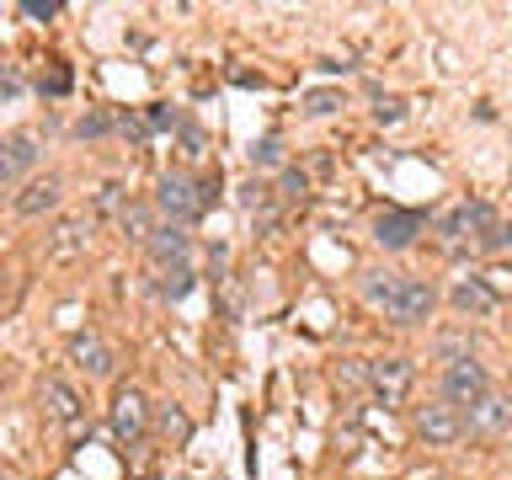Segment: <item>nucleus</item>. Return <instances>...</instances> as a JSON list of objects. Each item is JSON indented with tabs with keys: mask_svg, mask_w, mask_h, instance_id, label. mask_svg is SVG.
Listing matches in <instances>:
<instances>
[{
	"mask_svg": "<svg viewBox=\"0 0 512 480\" xmlns=\"http://www.w3.org/2000/svg\"><path fill=\"white\" fill-rule=\"evenodd\" d=\"M22 16H32V22H54L59 0H22Z\"/></svg>",
	"mask_w": 512,
	"mask_h": 480,
	"instance_id": "22",
	"label": "nucleus"
},
{
	"mask_svg": "<svg viewBox=\"0 0 512 480\" xmlns=\"http://www.w3.org/2000/svg\"><path fill=\"white\" fill-rule=\"evenodd\" d=\"M86 240H91V219H59L54 240H48V256H54V262H64V256L86 251Z\"/></svg>",
	"mask_w": 512,
	"mask_h": 480,
	"instance_id": "17",
	"label": "nucleus"
},
{
	"mask_svg": "<svg viewBox=\"0 0 512 480\" xmlns=\"http://www.w3.org/2000/svg\"><path fill=\"white\" fill-rule=\"evenodd\" d=\"M278 160H283V144H278V139H262V144L251 150V166H278Z\"/></svg>",
	"mask_w": 512,
	"mask_h": 480,
	"instance_id": "23",
	"label": "nucleus"
},
{
	"mask_svg": "<svg viewBox=\"0 0 512 480\" xmlns=\"http://www.w3.org/2000/svg\"><path fill=\"white\" fill-rule=\"evenodd\" d=\"M406 480H448V475H443V470H411Z\"/></svg>",
	"mask_w": 512,
	"mask_h": 480,
	"instance_id": "30",
	"label": "nucleus"
},
{
	"mask_svg": "<svg viewBox=\"0 0 512 480\" xmlns=\"http://www.w3.org/2000/svg\"><path fill=\"white\" fill-rule=\"evenodd\" d=\"M38 411H43V422L75 427V422H80V395H75L64 379H43V384H38Z\"/></svg>",
	"mask_w": 512,
	"mask_h": 480,
	"instance_id": "8",
	"label": "nucleus"
},
{
	"mask_svg": "<svg viewBox=\"0 0 512 480\" xmlns=\"http://www.w3.org/2000/svg\"><path fill=\"white\" fill-rule=\"evenodd\" d=\"M427 230V219L416 214V208H384V214L374 219V240L384 251H406L416 246V235Z\"/></svg>",
	"mask_w": 512,
	"mask_h": 480,
	"instance_id": "7",
	"label": "nucleus"
},
{
	"mask_svg": "<svg viewBox=\"0 0 512 480\" xmlns=\"http://www.w3.org/2000/svg\"><path fill=\"white\" fill-rule=\"evenodd\" d=\"M123 230H134V240H144V246L155 240V230H150V214H144L139 203H128V208H123Z\"/></svg>",
	"mask_w": 512,
	"mask_h": 480,
	"instance_id": "19",
	"label": "nucleus"
},
{
	"mask_svg": "<svg viewBox=\"0 0 512 480\" xmlns=\"http://www.w3.org/2000/svg\"><path fill=\"white\" fill-rule=\"evenodd\" d=\"M486 246H512V219H507V224H502V230H496L491 240H486Z\"/></svg>",
	"mask_w": 512,
	"mask_h": 480,
	"instance_id": "29",
	"label": "nucleus"
},
{
	"mask_svg": "<svg viewBox=\"0 0 512 480\" xmlns=\"http://www.w3.org/2000/svg\"><path fill=\"white\" fill-rule=\"evenodd\" d=\"M107 128H112V123L102 118V112H86V118H80V123H75V134H80V139H86V134L96 139V134H107Z\"/></svg>",
	"mask_w": 512,
	"mask_h": 480,
	"instance_id": "26",
	"label": "nucleus"
},
{
	"mask_svg": "<svg viewBox=\"0 0 512 480\" xmlns=\"http://www.w3.org/2000/svg\"><path fill=\"white\" fill-rule=\"evenodd\" d=\"M0 150H6V155H0V182L16 187L32 171V160H38V139H32V134H11Z\"/></svg>",
	"mask_w": 512,
	"mask_h": 480,
	"instance_id": "13",
	"label": "nucleus"
},
{
	"mask_svg": "<svg viewBox=\"0 0 512 480\" xmlns=\"http://www.w3.org/2000/svg\"><path fill=\"white\" fill-rule=\"evenodd\" d=\"M416 384V363L411 358H374L368 363V390H374L379 406H400Z\"/></svg>",
	"mask_w": 512,
	"mask_h": 480,
	"instance_id": "5",
	"label": "nucleus"
},
{
	"mask_svg": "<svg viewBox=\"0 0 512 480\" xmlns=\"http://www.w3.org/2000/svg\"><path fill=\"white\" fill-rule=\"evenodd\" d=\"M187 246H192V240H187L182 224H160L155 240H150V256H155L160 267H182L187 262Z\"/></svg>",
	"mask_w": 512,
	"mask_h": 480,
	"instance_id": "16",
	"label": "nucleus"
},
{
	"mask_svg": "<svg viewBox=\"0 0 512 480\" xmlns=\"http://www.w3.org/2000/svg\"><path fill=\"white\" fill-rule=\"evenodd\" d=\"M70 358H75V368H86L91 379H112V368H118V363H112V347H107L96 331H80V336H75V342H70Z\"/></svg>",
	"mask_w": 512,
	"mask_h": 480,
	"instance_id": "12",
	"label": "nucleus"
},
{
	"mask_svg": "<svg viewBox=\"0 0 512 480\" xmlns=\"http://www.w3.org/2000/svg\"><path fill=\"white\" fill-rule=\"evenodd\" d=\"M160 427H166V432H176V438H187V416H182V411H171V400L160 406Z\"/></svg>",
	"mask_w": 512,
	"mask_h": 480,
	"instance_id": "27",
	"label": "nucleus"
},
{
	"mask_svg": "<svg viewBox=\"0 0 512 480\" xmlns=\"http://www.w3.org/2000/svg\"><path fill=\"white\" fill-rule=\"evenodd\" d=\"M496 230H502V224H496V208H491L486 198H475V203L464 198V203H454V208L438 219V235H443V240H464V235L491 240Z\"/></svg>",
	"mask_w": 512,
	"mask_h": 480,
	"instance_id": "4",
	"label": "nucleus"
},
{
	"mask_svg": "<svg viewBox=\"0 0 512 480\" xmlns=\"http://www.w3.org/2000/svg\"><path fill=\"white\" fill-rule=\"evenodd\" d=\"M411 427H416V438H422L427 448H448V443H459L464 432H470V416L438 395V400H427V406L411 411Z\"/></svg>",
	"mask_w": 512,
	"mask_h": 480,
	"instance_id": "1",
	"label": "nucleus"
},
{
	"mask_svg": "<svg viewBox=\"0 0 512 480\" xmlns=\"http://www.w3.org/2000/svg\"><path fill=\"white\" fill-rule=\"evenodd\" d=\"M400 288H406V272H363V299L384 315H395Z\"/></svg>",
	"mask_w": 512,
	"mask_h": 480,
	"instance_id": "15",
	"label": "nucleus"
},
{
	"mask_svg": "<svg viewBox=\"0 0 512 480\" xmlns=\"http://www.w3.org/2000/svg\"><path fill=\"white\" fill-rule=\"evenodd\" d=\"M374 118H379V123H400V118H406V102H400V96H379Z\"/></svg>",
	"mask_w": 512,
	"mask_h": 480,
	"instance_id": "24",
	"label": "nucleus"
},
{
	"mask_svg": "<svg viewBox=\"0 0 512 480\" xmlns=\"http://www.w3.org/2000/svg\"><path fill=\"white\" fill-rule=\"evenodd\" d=\"M139 128H144V134H166V128H176V112H166V107H150V112L139 118Z\"/></svg>",
	"mask_w": 512,
	"mask_h": 480,
	"instance_id": "20",
	"label": "nucleus"
},
{
	"mask_svg": "<svg viewBox=\"0 0 512 480\" xmlns=\"http://www.w3.org/2000/svg\"><path fill=\"white\" fill-rule=\"evenodd\" d=\"M64 86H70V75H64V70H54V75L43 80V91H64Z\"/></svg>",
	"mask_w": 512,
	"mask_h": 480,
	"instance_id": "28",
	"label": "nucleus"
},
{
	"mask_svg": "<svg viewBox=\"0 0 512 480\" xmlns=\"http://www.w3.org/2000/svg\"><path fill=\"white\" fill-rule=\"evenodd\" d=\"M448 304H454L459 315H496V304H502V294L486 283V278H454V288H448Z\"/></svg>",
	"mask_w": 512,
	"mask_h": 480,
	"instance_id": "9",
	"label": "nucleus"
},
{
	"mask_svg": "<svg viewBox=\"0 0 512 480\" xmlns=\"http://www.w3.org/2000/svg\"><path fill=\"white\" fill-rule=\"evenodd\" d=\"M155 294L166 299V304H182L192 294V267H160V283H155Z\"/></svg>",
	"mask_w": 512,
	"mask_h": 480,
	"instance_id": "18",
	"label": "nucleus"
},
{
	"mask_svg": "<svg viewBox=\"0 0 512 480\" xmlns=\"http://www.w3.org/2000/svg\"><path fill=\"white\" fill-rule=\"evenodd\" d=\"M470 432H486V438H496V432H512V395H486L480 406L470 411Z\"/></svg>",
	"mask_w": 512,
	"mask_h": 480,
	"instance_id": "14",
	"label": "nucleus"
},
{
	"mask_svg": "<svg viewBox=\"0 0 512 480\" xmlns=\"http://www.w3.org/2000/svg\"><path fill=\"white\" fill-rule=\"evenodd\" d=\"M107 427L123 448H134L144 438V427H150V400H144V390L118 384V390H112V406H107Z\"/></svg>",
	"mask_w": 512,
	"mask_h": 480,
	"instance_id": "3",
	"label": "nucleus"
},
{
	"mask_svg": "<svg viewBox=\"0 0 512 480\" xmlns=\"http://www.w3.org/2000/svg\"><path fill=\"white\" fill-rule=\"evenodd\" d=\"M336 107H342V96H336V91H315L310 102H304V112H310V118H326V112H336Z\"/></svg>",
	"mask_w": 512,
	"mask_h": 480,
	"instance_id": "21",
	"label": "nucleus"
},
{
	"mask_svg": "<svg viewBox=\"0 0 512 480\" xmlns=\"http://www.w3.org/2000/svg\"><path fill=\"white\" fill-rule=\"evenodd\" d=\"M443 400L448 406H459V411H475L480 400L491 395V374H486V363L480 358H459V363H448L443 368Z\"/></svg>",
	"mask_w": 512,
	"mask_h": 480,
	"instance_id": "2",
	"label": "nucleus"
},
{
	"mask_svg": "<svg viewBox=\"0 0 512 480\" xmlns=\"http://www.w3.org/2000/svg\"><path fill=\"white\" fill-rule=\"evenodd\" d=\"M203 203H208V192H198V187L187 182V176H160L155 208H160V214H166L171 224H182V230H187V224L203 214Z\"/></svg>",
	"mask_w": 512,
	"mask_h": 480,
	"instance_id": "6",
	"label": "nucleus"
},
{
	"mask_svg": "<svg viewBox=\"0 0 512 480\" xmlns=\"http://www.w3.org/2000/svg\"><path fill=\"white\" fill-rule=\"evenodd\" d=\"M304 192H310V176H304V171H283V198L294 203V198H304Z\"/></svg>",
	"mask_w": 512,
	"mask_h": 480,
	"instance_id": "25",
	"label": "nucleus"
},
{
	"mask_svg": "<svg viewBox=\"0 0 512 480\" xmlns=\"http://www.w3.org/2000/svg\"><path fill=\"white\" fill-rule=\"evenodd\" d=\"M64 203V182L59 176H38V182H27L22 192L11 198V208L22 219H38V214H54V208Z\"/></svg>",
	"mask_w": 512,
	"mask_h": 480,
	"instance_id": "10",
	"label": "nucleus"
},
{
	"mask_svg": "<svg viewBox=\"0 0 512 480\" xmlns=\"http://www.w3.org/2000/svg\"><path fill=\"white\" fill-rule=\"evenodd\" d=\"M432 310H438V288L422 283V278H406V288H400V304H395V315L400 326H422V320H432Z\"/></svg>",
	"mask_w": 512,
	"mask_h": 480,
	"instance_id": "11",
	"label": "nucleus"
}]
</instances>
